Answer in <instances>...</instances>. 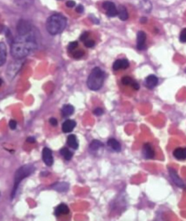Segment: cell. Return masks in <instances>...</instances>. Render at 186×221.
Here are the masks:
<instances>
[{
  "mask_svg": "<svg viewBox=\"0 0 186 221\" xmlns=\"http://www.w3.org/2000/svg\"><path fill=\"white\" fill-rule=\"evenodd\" d=\"M31 33L24 36H20L11 46V55L16 60H22L27 57L37 48L34 36Z\"/></svg>",
  "mask_w": 186,
  "mask_h": 221,
  "instance_id": "1",
  "label": "cell"
},
{
  "mask_svg": "<svg viewBox=\"0 0 186 221\" xmlns=\"http://www.w3.org/2000/svg\"><path fill=\"white\" fill-rule=\"evenodd\" d=\"M67 24V20L63 15L56 14L47 19L46 22L47 31L51 35L61 33L65 30Z\"/></svg>",
  "mask_w": 186,
  "mask_h": 221,
  "instance_id": "2",
  "label": "cell"
},
{
  "mask_svg": "<svg viewBox=\"0 0 186 221\" xmlns=\"http://www.w3.org/2000/svg\"><path fill=\"white\" fill-rule=\"evenodd\" d=\"M104 79V73L98 67L92 70L87 80V86L90 90L96 91L102 87Z\"/></svg>",
  "mask_w": 186,
  "mask_h": 221,
  "instance_id": "3",
  "label": "cell"
},
{
  "mask_svg": "<svg viewBox=\"0 0 186 221\" xmlns=\"http://www.w3.org/2000/svg\"><path fill=\"white\" fill-rule=\"evenodd\" d=\"M35 168L32 165H24L21 167L19 170H17L15 175L14 187L11 194L12 199L15 197L16 192L22 180L30 176L33 172Z\"/></svg>",
  "mask_w": 186,
  "mask_h": 221,
  "instance_id": "4",
  "label": "cell"
},
{
  "mask_svg": "<svg viewBox=\"0 0 186 221\" xmlns=\"http://www.w3.org/2000/svg\"><path fill=\"white\" fill-rule=\"evenodd\" d=\"M16 30L20 36H24L31 33L32 26L30 23L24 20H20L16 26Z\"/></svg>",
  "mask_w": 186,
  "mask_h": 221,
  "instance_id": "5",
  "label": "cell"
},
{
  "mask_svg": "<svg viewBox=\"0 0 186 221\" xmlns=\"http://www.w3.org/2000/svg\"><path fill=\"white\" fill-rule=\"evenodd\" d=\"M16 60V62L12 63L8 67L7 72L8 78L9 77V79H13L21 68L22 62L20 61L22 60Z\"/></svg>",
  "mask_w": 186,
  "mask_h": 221,
  "instance_id": "6",
  "label": "cell"
},
{
  "mask_svg": "<svg viewBox=\"0 0 186 221\" xmlns=\"http://www.w3.org/2000/svg\"><path fill=\"white\" fill-rule=\"evenodd\" d=\"M102 7L106 10V14L109 17H114L118 15V9L115 4L110 1H105L102 4Z\"/></svg>",
  "mask_w": 186,
  "mask_h": 221,
  "instance_id": "7",
  "label": "cell"
},
{
  "mask_svg": "<svg viewBox=\"0 0 186 221\" xmlns=\"http://www.w3.org/2000/svg\"><path fill=\"white\" fill-rule=\"evenodd\" d=\"M42 157L44 162L46 166L50 167L53 164V158L52 156V152L51 149L48 148H44L42 152Z\"/></svg>",
  "mask_w": 186,
  "mask_h": 221,
  "instance_id": "8",
  "label": "cell"
},
{
  "mask_svg": "<svg viewBox=\"0 0 186 221\" xmlns=\"http://www.w3.org/2000/svg\"><path fill=\"white\" fill-rule=\"evenodd\" d=\"M169 173L171 179L174 182V184L177 186V187L180 188H185V184L182 179L180 178L179 176L177 174V172L175 170L169 168Z\"/></svg>",
  "mask_w": 186,
  "mask_h": 221,
  "instance_id": "9",
  "label": "cell"
},
{
  "mask_svg": "<svg viewBox=\"0 0 186 221\" xmlns=\"http://www.w3.org/2000/svg\"><path fill=\"white\" fill-rule=\"evenodd\" d=\"M146 39L147 36L144 32L142 31L138 32L137 35V47L138 50H143L146 48Z\"/></svg>",
  "mask_w": 186,
  "mask_h": 221,
  "instance_id": "10",
  "label": "cell"
},
{
  "mask_svg": "<svg viewBox=\"0 0 186 221\" xmlns=\"http://www.w3.org/2000/svg\"><path fill=\"white\" fill-rule=\"evenodd\" d=\"M143 154L146 159H152L155 155V152L153 146L150 143H145L143 147Z\"/></svg>",
  "mask_w": 186,
  "mask_h": 221,
  "instance_id": "11",
  "label": "cell"
},
{
  "mask_svg": "<svg viewBox=\"0 0 186 221\" xmlns=\"http://www.w3.org/2000/svg\"><path fill=\"white\" fill-rule=\"evenodd\" d=\"M173 155L174 158L177 160H186V148H176L173 151Z\"/></svg>",
  "mask_w": 186,
  "mask_h": 221,
  "instance_id": "12",
  "label": "cell"
},
{
  "mask_svg": "<svg viewBox=\"0 0 186 221\" xmlns=\"http://www.w3.org/2000/svg\"><path fill=\"white\" fill-rule=\"evenodd\" d=\"M76 125V123L73 120L67 119L62 124V129L64 133H69L73 131Z\"/></svg>",
  "mask_w": 186,
  "mask_h": 221,
  "instance_id": "13",
  "label": "cell"
},
{
  "mask_svg": "<svg viewBox=\"0 0 186 221\" xmlns=\"http://www.w3.org/2000/svg\"><path fill=\"white\" fill-rule=\"evenodd\" d=\"M159 83V79L154 75H150L145 80V84L147 87L149 89L155 88Z\"/></svg>",
  "mask_w": 186,
  "mask_h": 221,
  "instance_id": "14",
  "label": "cell"
},
{
  "mask_svg": "<svg viewBox=\"0 0 186 221\" xmlns=\"http://www.w3.org/2000/svg\"><path fill=\"white\" fill-rule=\"evenodd\" d=\"M70 212L68 206L65 204H61L56 208L55 215L56 216H59L62 215H67Z\"/></svg>",
  "mask_w": 186,
  "mask_h": 221,
  "instance_id": "15",
  "label": "cell"
},
{
  "mask_svg": "<svg viewBox=\"0 0 186 221\" xmlns=\"http://www.w3.org/2000/svg\"><path fill=\"white\" fill-rule=\"evenodd\" d=\"M6 60V46L3 42H0V67L5 63Z\"/></svg>",
  "mask_w": 186,
  "mask_h": 221,
  "instance_id": "16",
  "label": "cell"
},
{
  "mask_svg": "<svg viewBox=\"0 0 186 221\" xmlns=\"http://www.w3.org/2000/svg\"><path fill=\"white\" fill-rule=\"evenodd\" d=\"M53 188L59 192H64L68 190L69 188V185L67 182H57L55 183L52 186Z\"/></svg>",
  "mask_w": 186,
  "mask_h": 221,
  "instance_id": "17",
  "label": "cell"
},
{
  "mask_svg": "<svg viewBox=\"0 0 186 221\" xmlns=\"http://www.w3.org/2000/svg\"><path fill=\"white\" fill-rule=\"evenodd\" d=\"M67 144L71 148L76 150L79 148V143L77 141L76 137L74 135H70L67 138Z\"/></svg>",
  "mask_w": 186,
  "mask_h": 221,
  "instance_id": "18",
  "label": "cell"
},
{
  "mask_svg": "<svg viewBox=\"0 0 186 221\" xmlns=\"http://www.w3.org/2000/svg\"><path fill=\"white\" fill-rule=\"evenodd\" d=\"M74 112V107L71 105H64L62 109V114L64 117L72 115Z\"/></svg>",
  "mask_w": 186,
  "mask_h": 221,
  "instance_id": "19",
  "label": "cell"
},
{
  "mask_svg": "<svg viewBox=\"0 0 186 221\" xmlns=\"http://www.w3.org/2000/svg\"><path fill=\"white\" fill-rule=\"evenodd\" d=\"M118 15L119 18L122 21H126L128 18V12L125 7L122 5L119 6L118 9Z\"/></svg>",
  "mask_w": 186,
  "mask_h": 221,
  "instance_id": "20",
  "label": "cell"
},
{
  "mask_svg": "<svg viewBox=\"0 0 186 221\" xmlns=\"http://www.w3.org/2000/svg\"><path fill=\"white\" fill-rule=\"evenodd\" d=\"M107 144L116 152H120L121 151L122 147L120 144L114 138H110L107 142Z\"/></svg>",
  "mask_w": 186,
  "mask_h": 221,
  "instance_id": "21",
  "label": "cell"
},
{
  "mask_svg": "<svg viewBox=\"0 0 186 221\" xmlns=\"http://www.w3.org/2000/svg\"><path fill=\"white\" fill-rule=\"evenodd\" d=\"M60 153L66 160H70L73 156V153L67 148H62L60 150Z\"/></svg>",
  "mask_w": 186,
  "mask_h": 221,
  "instance_id": "22",
  "label": "cell"
},
{
  "mask_svg": "<svg viewBox=\"0 0 186 221\" xmlns=\"http://www.w3.org/2000/svg\"><path fill=\"white\" fill-rule=\"evenodd\" d=\"M104 145L103 143L101 142V141L94 139L90 143V145H89V148L91 149L92 151H96L98 150L99 149L102 147Z\"/></svg>",
  "mask_w": 186,
  "mask_h": 221,
  "instance_id": "23",
  "label": "cell"
},
{
  "mask_svg": "<svg viewBox=\"0 0 186 221\" xmlns=\"http://www.w3.org/2000/svg\"><path fill=\"white\" fill-rule=\"evenodd\" d=\"M16 5L21 7L26 8L31 4V0H15Z\"/></svg>",
  "mask_w": 186,
  "mask_h": 221,
  "instance_id": "24",
  "label": "cell"
},
{
  "mask_svg": "<svg viewBox=\"0 0 186 221\" xmlns=\"http://www.w3.org/2000/svg\"><path fill=\"white\" fill-rule=\"evenodd\" d=\"M133 81L134 80H133L132 78L129 76H125L122 77V83L125 85H131Z\"/></svg>",
  "mask_w": 186,
  "mask_h": 221,
  "instance_id": "25",
  "label": "cell"
},
{
  "mask_svg": "<svg viewBox=\"0 0 186 221\" xmlns=\"http://www.w3.org/2000/svg\"><path fill=\"white\" fill-rule=\"evenodd\" d=\"M113 68L114 70H118L122 69V60H118L115 61L113 63Z\"/></svg>",
  "mask_w": 186,
  "mask_h": 221,
  "instance_id": "26",
  "label": "cell"
},
{
  "mask_svg": "<svg viewBox=\"0 0 186 221\" xmlns=\"http://www.w3.org/2000/svg\"><path fill=\"white\" fill-rule=\"evenodd\" d=\"M180 40L181 42H186V28L181 31L180 33Z\"/></svg>",
  "mask_w": 186,
  "mask_h": 221,
  "instance_id": "27",
  "label": "cell"
},
{
  "mask_svg": "<svg viewBox=\"0 0 186 221\" xmlns=\"http://www.w3.org/2000/svg\"><path fill=\"white\" fill-rule=\"evenodd\" d=\"M83 55H84V52L82 50H78L73 53V57L76 59H79L80 58L83 57Z\"/></svg>",
  "mask_w": 186,
  "mask_h": 221,
  "instance_id": "28",
  "label": "cell"
},
{
  "mask_svg": "<svg viewBox=\"0 0 186 221\" xmlns=\"http://www.w3.org/2000/svg\"><path fill=\"white\" fill-rule=\"evenodd\" d=\"M84 45L88 48H91L95 45V42L93 40H87L84 42Z\"/></svg>",
  "mask_w": 186,
  "mask_h": 221,
  "instance_id": "29",
  "label": "cell"
},
{
  "mask_svg": "<svg viewBox=\"0 0 186 221\" xmlns=\"http://www.w3.org/2000/svg\"><path fill=\"white\" fill-rule=\"evenodd\" d=\"M78 46V42H70L69 45L68 46V50L69 51H73L75 48H76Z\"/></svg>",
  "mask_w": 186,
  "mask_h": 221,
  "instance_id": "30",
  "label": "cell"
},
{
  "mask_svg": "<svg viewBox=\"0 0 186 221\" xmlns=\"http://www.w3.org/2000/svg\"><path fill=\"white\" fill-rule=\"evenodd\" d=\"M129 62L127 60H122V69H127L129 67Z\"/></svg>",
  "mask_w": 186,
  "mask_h": 221,
  "instance_id": "31",
  "label": "cell"
},
{
  "mask_svg": "<svg viewBox=\"0 0 186 221\" xmlns=\"http://www.w3.org/2000/svg\"><path fill=\"white\" fill-rule=\"evenodd\" d=\"M104 110L102 109H101V108H96V109H95L94 111V115H97V116H100V115H103V113H104Z\"/></svg>",
  "mask_w": 186,
  "mask_h": 221,
  "instance_id": "32",
  "label": "cell"
},
{
  "mask_svg": "<svg viewBox=\"0 0 186 221\" xmlns=\"http://www.w3.org/2000/svg\"><path fill=\"white\" fill-rule=\"evenodd\" d=\"M16 125L17 123L16 121L14 120H11L10 121L9 123V127L12 129V130H15L16 128Z\"/></svg>",
  "mask_w": 186,
  "mask_h": 221,
  "instance_id": "33",
  "label": "cell"
},
{
  "mask_svg": "<svg viewBox=\"0 0 186 221\" xmlns=\"http://www.w3.org/2000/svg\"><path fill=\"white\" fill-rule=\"evenodd\" d=\"M89 36V33L87 32H84L83 33L81 34V36H80V39L82 42H85V40H87L88 39V37Z\"/></svg>",
  "mask_w": 186,
  "mask_h": 221,
  "instance_id": "34",
  "label": "cell"
},
{
  "mask_svg": "<svg viewBox=\"0 0 186 221\" xmlns=\"http://www.w3.org/2000/svg\"><path fill=\"white\" fill-rule=\"evenodd\" d=\"M75 2L73 0H69L66 2V6L69 8H73L75 6Z\"/></svg>",
  "mask_w": 186,
  "mask_h": 221,
  "instance_id": "35",
  "label": "cell"
},
{
  "mask_svg": "<svg viewBox=\"0 0 186 221\" xmlns=\"http://www.w3.org/2000/svg\"><path fill=\"white\" fill-rule=\"evenodd\" d=\"M49 122H50V123L51 124V125L52 126H56L58 124L57 120L55 118H50V120H49Z\"/></svg>",
  "mask_w": 186,
  "mask_h": 221,
  "instance_id": "36",
  "label": "cell"
},
{
  "mask_svg": "<svg viewBox=\"0 0 186 221\" xmlns=\"http://www.w3.org/2000/svg\"><path fill=\"white\" fill-rule=\"evenodd\" d=\"M76 11L78 13H82L84 11V7L82 4H79L76 8Z\"/></svg>",
  "mask_w": 186,
  "mask_h": 221,
  "instance_id": "37",
  "label": "cell"
},
{
  "mask_svg": "<svg viewBox=\"0 0 186 221\" xmlns=\"http://www.w3.org/2000/svg\"><path fill=\"white\" fill-rule=\"evenodd\" d=\"M131 86L132 87L136 90H138L139 89V87H140L138 83L137 82H136L134 81H133V82H132Z\"/></svg>",
  "mask_w": 186,
  "mask_h": 221,
  "instance_id": "38",
  "label": "cell"
},
{
  "mask_svg": "<svg viewBox=\"0 0 186 221\" xmlns=\"http://www.w3.org/2000/svg\"><path fill=\"white\" fill-rule=\"evenodd\" d=\"M27 142L29 143H33L36 142V139L33 137H30L27 138Z\"/></svg>",
  "mask_w": 186,
  "mask_h": 221,
  "instance_id": "39",
  "label": "cell"
},
{
  "mask_svg": "<svg viewBox=\"0 0 186 221\" xmlns=\"http://www.w3.org/2000/svg\"><path fill=\"white\" fill-rule=\"evenodd\" d=\"M147 18H145V17H143V18H142L141 19H140V22L141 23H145L147 22Z\"/></svg>",
  "mask_w": 186,
  "mask_h": 221,
  "instance_id": "40",
  "label": "cell"
},
{
  "mask_svg": "<svg viewBox=\"0 0 186 221\" xmlns=\"http://www.w3.org/2000/svg\"><path fill=\"white\" fill-rule=\"evenodd\" d=\"M2 83H3V81H2V80L1 79H0V86H1V85L2 84Z\"/></svg>",
  "mask_w": 186,
  "mask_h": 221,
  "instance_id": "41",
  "label": "cell"
}]
</instances>
